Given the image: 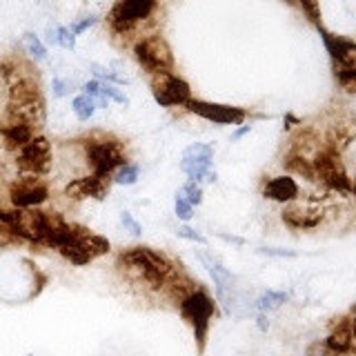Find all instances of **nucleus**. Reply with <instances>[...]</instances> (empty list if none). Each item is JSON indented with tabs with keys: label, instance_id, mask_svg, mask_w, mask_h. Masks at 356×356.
Listing matches in <instances>:
<instances>
[{
	"label": "nucleus",
	"instance_id": "bb28decb",
	"mask_svg": "<svg viewBox=\"0 0 356 356\" xmlns=\"http://www.w3.org/2000/svg\"><path fill=\"white\" fill-rule=\"evenodd\" d=\"M25 47H27L31 58H36V60L47 58V49H44V44L40 42V38L36 36V33H31V31L25 33Z\"/></svg>",
	"mask_w": 356,
	"mask_h": 356
},
{
	"label": "nucleus",
	"instance_id": "423d86ee",
	"mask_svg": "<svg viewBox=\"0 0 356 356\" xmlns=\"http://www.w3.org/2000/svg\"><path fill=\"white\" fill-rule=\"evenodd\" d=\"M109 250H111V245L105 236H98V234L89 232L87 227L74 225L72 238L67 241L58 252L65 261H70L74 265H87L100 259V256H105Z\"/></svg>",
	"mask_w": 356,
	"mask_h": 356
},
{
	"label": "nucleus",
	"instance_id": "4c0bfd02",
	"mask_svg": "<svg viewBox=\"0 0 356 356\" xmlns=\"http://www.w3.org/2000/svg\"><path fill=\"white\" fill-rule=\"evenodd\" d=\"M263 254H267V256H289V259H294V252H287V250H270V248H267V250H261Z\"/></svg>",
	"mask_w": 356,
	"mask_h": 356
},
{
	"label": "nucleus",
	"instance_id": "7ed1b4c3",
	"mask_svg": "<svg viewBox=\"0 0 356 356\" xmlns=\"http://www.w3.org/2000/svg\"><path fill=\"white\" fill-rule=\"evenodd\" d=\"M85 159L92 167V174L109 178L116 174L122 165H127V154L122 140L114 136H105V134H94L83 140Z\"/></svg>",
	"mask_w": 356,
	"mask_h": 356
},
{
	"label": "nucleus",
	"instance_id": "f257e3e1",
	"mask_svg": "<svg viewBox=\"0 0 356 356\" xmlns=\"http://www.w3.org/2000/svg\"><path fill=\"white\" fill-rule=\"evenodd\" d=\"M118 267L129 281L152 292H161L178 267L165 254L152 248H129L118 256Z\"/></svg>",
	"mask_w": 356,
	"mask_h": 356
},
{
	"label": "nucleus",
	"instance_id": "2eb2a0df",
	"mask_svg": "<svg viewBox=\"0 0 356 356\" xmlns=\"http://www.w3.org/2000/svg\"><path fill=\"white\" fill-rule=\"evenodd\" d=\"M187 109L209 122H216V125H241V122L248 118V111L241 107L207 103V100H198V98L189 100Z\"/></svg>",
	"mask_w": 356,
	"mask_h": 356
},
{
	"label": "nucleus",
	"instance_id": "b1692460",
	"mask_svg": "<svg viewBox=\"0 0 356 356\" xmlns=\"http://www.w3.org/2000/svg\"><path fill=\"white\" fill-rule=\"evenodd\" d=\"M287 294L285 292H274V289H270V292H265L259 296V300H256V307H259V312H263V314H267V312L272 309H278L283 303H287Z\"/></svg>",
	"mask_w": 356,
	"mask_h": 356
},
{
	"label": "nucleus",
	"instance_id": "5701e85b",
	"mask_svg": "<svg viewBox=\"0 0 356 356\" xmlns=\"http://www.w3.org/2000/svg\"><path fill=\"white\" fill-rule=\"evenodd\" d=\"M96 100L92 96H87V94H81V96H76L74 98V103H72V109H74V114L78 120H89L94 116V111H96Z\"/></svg>",
	"mask_w": 356,
	"mask_h": 356
},
{
	"label": "nucleus",
	"instance_id": "e433bc0d",
	"mask_svg": "<svg viewBox=\"0 0 356 356\" xmlns=\"http://www.w3.org/2000/svg\"><path fill=\"white\" fill-rule=\"evenodd\" d=\"M307 356H337V354H334L330 348H327V345H325V341H318V343H314V345H312V348L307 350Z\"/></svg>",
	"mask_w": 356,
	"mask_h": 356
},
{
	"label": "nucleus",
	"instance_id": "393cba45",
	"mask_svg": "<svg viewBox=\"0 0 356 356\" xmlns=\"http://www.w3.org/2000/svg\"><path fill=\"white\" fill-rule=\"evenodd\" d=\"M49 42L54 44H60L63 49H74L76 47V36L70 31V27H56L47 31Z\"/></svg>",
	"mask_w": 356,
	"mask_h": 356
},
{
	"label": "nucleus",
	"instance_id": "f704fd0d",
	"mask_svg": "<svg viewBox=\"0 0 356 356\" xmlns=\"http://www.w3.org/2000/svg\"><path fill=\"white\" fill-rule=\"evenodd\" d=\"M83 94H87V96H92L94 100H98L100 96H103V83H100V81H89V83H85L83 85Z\"/></svg>",
	"mask_w": 356,
	"mask_h": 356
},
{
	"label": "nucleus",
	"instance_id": "c9c22d12",
	"mask_svg": "<svg viewBox=\"0 0 356 356\" xmlns=\"http://www.w3.org/2000/svg\"><path fill=\"white\" fill-rule=\"evenodd\" d=\"M96 22V18L94 16H87V18H83V20H78V22H74V25L70 27V31L74 33V36H81V33L85 31V29H89Z\"/></svg>",
	"mask_w": 356,
	"mask_h": 356
},
{
	"label": "nucleus",
	"instance_id": "ddd939ff",
	"mask_svg": "<svg viewBox=\"0 0 356 356\" xmlns=\"http://www.w3.org/2000/svg\"><path fill=\"white\" fill-rule=\"evenodd\" d=\"M9 198L14 207L31 209V207H40L49 198V189L38 176H22L9 187Z\"/></svg>",
	"mask_w": 356,
	"mask_h": 356
},
{
	"label": "nucleus",
	"instance_id": "2f4dec72",
	"mask_svg": "<svg viewBox=\"0 0 356 356\" xmlns=\"http://www.w3.org/2000/svg\"><path fill=\"white\" fill-rule=\"evenodd\" d=\"M337 78L348 92H352V94L356 92V70H341V72H337Z\"/></svg>",
	"mask_w": 356,
	"mask_h": 356
},
{
	"label": "nucleus",
	"instance_id": "a211bd4d",
	"mask_svg": "<svg viewBox=\"0 0 356 356\" xmlns=\"http://www.w3.org/2000/svg\"><path fill=\"white\" fill-rule=\"evenodd\" d=\"M263 196L276 203H292L298 198V183L292 176H274L265 183Z\"/></svg>",
	"mask_w": 356,
	"mask_h": 356
},
{
	"label": "nucleus",
	"instance_id": "ea45409f",
	"mask_svg": "<svg viewBox=\"0 0 356 356\" xmlns=\"http://www.w3.org/2000/svg\"><path fill=\"white\" fill-rule=\"evenodd\" d=\"M250 129H252V127H250V125H245V127H243V129H238V131H236V134H234V140H238V138H243V136H245V134H248V131H250Z\"/></svg>",
	"mask_w": 356,
	"mask_h": 356
},
{
	"label": "nucleus",
	"instance_id": "4be33fe9",
	"mask_svg": "<svg viewBox=\"0 0 356 356\" xmlns=\"http://www.w3.org/2000/svg\"><path fill=\"white\" fill-rule=\"evenodd\" d=\"M198 259L203 261V265L207 267V272L211 274V278H214L216 283V294L220 300H225L227 296V289H232V283H234V276L222 267L214 256L207 254V252H198Z\"/></svg>",
	"mask_w": 356,
	"mask_h": 356
},
{
	"label": "nucleus",
	"instance_id": "dca6fc26",
	"mask_svg": "<svg viewBox=\"0 0 356 356\" xmlns=\"http://www.w3.org/2000/svg\"><path fill=\"white\" fill-rule=\"evenodd\" d=\"M107 192H109V178L96 176V174L74 178V181H70L65 187V196L72 200H85V198L103 200Z\"/></svg>",
	"mask_w": 356,
	"mask_h": 356
},
{
	"label": "nucleus",
	"instance_id": "a878e982",
	"mask_svg": "<svg viewBox=\"0 0 356 356\" xmlns=\"http://www.w3.org/2000/svg\"><path fill=\"white\" fill-rule=\"evenodd\" d=\"M138 174H140V167L127 163V165H122L120 170L114 174V181L118 185H134V183L138 181Z\"/></svg>",
	"mask_w": 356,
	"mask_h": 356
},
{
	"label": "nucleus",
	"instance_id": "1a4fd4ad",
	"mask_svg": "<svg viewBox=\"0 0 356 356\" xmlns=\"http://www.w3.org/2000/svg\"><path fill=\"white\" fill-rule=\"evenodd\" d=\"M156 9V0H118V3L111 7L107 22L114 33L125 36L129 33L138 22L147 20Z\"/></svg>",
	"mask_w": 356,
	"mask_h": 356
},
{
	"label": "nucleus",
	"instance_id": "f3484780",
	"mask_svg": "<svg viewBox=\"0 0 356 356\" xmlns=\"http://www.w3.org/2000/svg\"><path fill=\"white\" fill-rule=\"evenodd\" d=\"M323 42L330 51V58L334 63V70H356V42L343 36H332L323 31Z\"/></svg>",
	"mask_w": 356,
	"mask_h": 356
},
{
	"label": "nucleus",
	"instance_id": "7c9ffc66",
	"mask_svg": "<svg viewBox=\"0 0 356 356\" xmlns=\"http://www.w3.org/2000/svg\"><path fill=\"white\" fill-rule=\"evenodd\" d=\"M103 96H107L109 100H114V103L127 105V96L122 94L114 83H103Z\"/></svg>",
	"mask_w": 356,
	"mask_h": 356
},
{
	"label": "nucleus",
	"instance_id": "a19ab883",
	"mask_svg": "<svg viewBox=\"0 0 356 356\" xmlns=\"http://www.w3.org/2000/svg\"><path fill=\"white\" fill-rule=\"evenodd\" d=\"M350 323H352V332H354V339H356V307H354V318Z\"/></svg>",
	"mask_w": 356,
	"mask_h": 356
},
{
	"label": "nucleus",
	"instance_id": "c756f323",
	"mask_svg": "<svg viewBox=\"0 0 356 356\" xmlns=\"http://www.w3.org/2000/svg\"><path fill=\"white\" fill-rule=\"evenodd\" d=\"M92 72H94V76H96V81H107V83H114V85H122L125 83V78H120V76H116L114 72H109V70H105L103 65H92Z\"/></svg>",
	"mask_w": 356,
	"mask_h": 356
},
{
	"label": "nucleus",
	"instance_id": "20e7f679",
	"mask_svg": "<svg viewBox=\"0 0 356 356\" xmlns=\"http://www.w3.org/2000/svg\"><path fill=\"white\" fill-rule=\"evenodd\" d=\"M47 220L49 211H40L36 207L31 209H0V225L9 229L14 238H22L29 243H44V234H47Z\"/></svg>",
	"mask_w": 356,
	"mask_h": 356
},
{
	"label": "nucleus",
	"instance_id": "4468645a",
	"mask_svg": "<svg viewBox=\"0 0 356 356\" xmlns=\"http://www.w3.org/2000/svg\"><path fill=\"white\" fill-rule=\"evenodd\" d=\"M283 220L292 229H314L323 220V207L316 198H296L292 203H287V207L283 209Z\"/></svg>",
	"mask_w": 356,
	"mask_h": 356
},
{
	"label": "nucleus",
	"instance_id": "aec40b11",
	"mask_svg": "<svg viewBox=\"0 0 356 356\" xmlns=\"http://www.w3.org/2000/svg\"><path fill=\"white\" fill-rule=\"evenodd\" d=\"M327 348L341 356V354H352L354 352V332H352V323L348 318H341L337 325L332 327L330 337L325 339Z\"/></svg>",
	"mask_w": 356,
	"mask_h": 356
},
{
	"label": "nucleus",
	"instance_id": "79ce46f5",
	"mask_svg": "<svg viewBox=\"0 0 356 356\" xmlns=\"http://www.w3.org/2000/svg\"><path fill=\"white\" fill-rule=\"evenodd\" d=\"M352 194L356 196V176H354V183H352Z\"/></svg>",
	"mask_w": 356,
	"mask_h": 356
},
{
	"label": "nucleus",
	"instance_id": "473e14b6",
	"mask_svg": "<svg viewBox=\"0 0 356 356\" xmlns=\"http://www.w3.org/2000/svg\"><path fill=\"white\" fill-rule=\"evenodd\" d=\"M176 234H178V236H181V238H185V241H192V243H198V245H205V236H200V234H198L196 229L187 227V225L178 227V229H176Z\"/></svg>",
	"mask_w": 356,
	"mask_h": 356
},
{
	"label": "nucleus",
	"instance_id": "412c9836",
	"mask_svg": "<svg viewBox=\"0 0 356 356\" xmlns=\"http://www.w3.org/2000/svg\"><path fill=\"white\" fill-rule=\"evenodd\" d=\"M354 138H356V118H352V116L339 118V120L330 127V134H327V147L337 149V152L341 154Z\"/></svg>",
	"mask_w": 356,
	"mask_h": 356
},
{
	"label": "nucleus",
	"instance_id": "6e6552de",
	"mask_svg": "<svg viewBox=\"0 0 356 356\" xmlns=\"http://www.w3.org/2000/svg\"><path fill=\"white\" fill-rule=\"evenodd\" d=\"M314 174L316 181L323 183L332 192L339 194H348L352 192V181L348 172H345V165L341 161V154L332 147H323L314 156Z\"/></svg>",
	"mask_w": 356,
	"mask_h": 356
},
{
	"label": "nucleus",
	"instance_id": "f8f14e48",
	"mask_svg": "<svg viewBox=\"0 0 356 356\" xmlns=\"http://www.w3.org/2000/svg\"><path fill=\"white\" fill-rule=\"evenodd\" d=\"M152 94L161 107H187V103L192 100V89L176 74L154 76Z\"/></svg>",
	"mask_w": 356,
	"mask_h": 356
},
{
	"label": "nucleus",
	"instance_id": "6ab92c4d",
	"mask_svg": "<svg viewBox=\"0 0 356 356\" xmlns=\"http://www.w3.org/2000/svg\"><path fill=\"white\" fill-rule=\"evenodd\" d=\"M0 136L5 140V147L7 149H20L36 136V127L27 125V122H9L3 120L0 122Z\"/></svg>",
	"mask_w": 356,
	"mask_h": 356
},
{
	"label": "nucleus",
	"instance_id": "9b49d317",
	"mask_svg": "<svg viewBox=\"0 0 356 356\" xmlns=\"http://www.w3.org/2000/svg\"><path fill=\"white\" fill-rule=\"evenodd\" d=\"M211 163H214V149L205 143H194L183 152V161H181V170L187 174L189 181L200 183H214L216 181V172H211Z\"/></svg>",
	"mask_w": 356,
	"mask_h": 356
},
{
	"label": "nucleus",
	"instance_id": "58836bf2",
	"mask_svg": "<svg viewBox=\"0 0 356 356\" xmlns=\"http://www.w3.org/2000/svg\"><path fill=\"white\" fill-rule=\"evenodd\" d=\"M54 89H56V96H65L67 94V83H63L60 78H56V81H54Z\"/></svg>",
	"mask_w": 356,
	"mask_h": 356
},
{
	"label": "nucleus",
	"instance_id": "cd10ccee",
	"mask_svg": "<svg viewBox=\"0 0 356 356\" xmlns=\"http://www.w3.org/2000/svg\"><path fill=\"white\" fill-rule=\"evenodd\" d=\"M178 194H183L192 205H200V203H203V187H200L198 183H194V181H187Z\"/></svg>",
	"mask_w": 356,
	"mask_h": 356
},
{
	"label": "nucleus",
	"instance_id": "72a5a7b5",
	"mask_svg": "<svg viewBox=\"0 0 356 356\" xmlns=\"http://www.w3.org/2000/svg\"><path fill=\"white\" fill-rule=\"evenodd\" d=\"M120 222H122V225H125L131 234H134V236H140V234H143V227H140V222L136 220V218H134L131 214H129V211H122V216H120Z\"/></svg>",
	"mask_w": 356,
	"mask_h": 356
},
{
	"label": "nucleus",
	"instance_id": "9d476101",
	"mask_svg": "<svg viewBox=\"0 0 356 356\" xmlns=\"http://www.w3.org/2000/svg\"><path fill=\"white\" fill-rule=\"evenodd\" d=\"M16 167L25 176H44L51 172V145L44 136H33L16 152Z\"/></svg>",
	"mask_w": 356,
	"mask_h": 356
},
{
	"label": "nucleus",
	"instance_id": "39448f33",
	"mask_svg": "<svg viewBox=\"0 0 356 356\" xmlns=\"http://www.w3.org/2000/svg\"><path fill=\"white\" fill-rule=\"evenodd\" d=\"M178 309H181V316L189 323V325H192L198 350L203 352L207 330H209V321H211V316H214V298H211L203 287L196 285L187 296H183L181 300H178Z\"/></svg>",
	"mask_w": 356,
	"mask_h": 356
},
{
	"label": "nucleus",
	"instance_id": "0eeeda50",
	"mask_svg": "<svg viewBox=\"0 0 356 356\" xmlns=\"http://www.w3.org/2000/svg\"><path fill=\"white\" fill-rule=\"evenodd\" d=\"M138 65L152 76H165L174 72V56L163 36H145L134 44Z\"/></svg>",
	"mask_w": 356,
	"mask_h": 356
},
{
	"label": "nucleus",
	"instance_id": "c85d7f7f",
	"mask_svg": "<svg viewBox=\"0 0 356 356\" xmlns=\"http://www.w3.org/2000/svg\"><path fill=\"white\" fill-rule=\"evenodd\" d=\"M174 211H176V216L181 218V220H189L194 216V205L189 203V200L183 196V194H176V200H174Z\"/></svg>",
	"mask_w": 356,
	"mask_h": 356
},
{
	"label": "nucleus",
	"instance_id": "f03ea898",
	"mask_svg": "<svg viewBox=\"0 0 356 356\" xmlns=\"http://www.w3.org/2000/svg\"><path fill=\"white\" fill-rule=\"evenodd\" d=\"M3 120L27 122V125L36 129L44 122V100L38 83L31 76L22 78V81L9 87V100Z\"/></svg>",
	"mask_w": 356,
	"mask_h": 356
}]
</instances>
